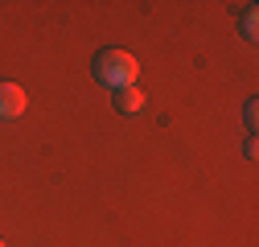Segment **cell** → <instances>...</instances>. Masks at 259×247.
<instances>
[{
    "instance_id": "obj_1",
    "label": "cell",
    "mask_w": 259,
    "mask_h": 247,
    "mask_svg": "<svg viewBox=\"0 0 259 247\" xmlns=\"http://www.w3.org/2000/svg\"><path fill=\"white\" fill-rule=\"evenodd\" d=\"M136 74H140V62L127 54V50H103L95 58V78L111 91H123V87H136Z\"/></svg>"
},
{
    "instance_id": "obj_2",
    "label": "cell",
    "mask_w": 259,
    "mask_h": 247,
    "mask_svg": "<svg viewBox=\"0 0 259 247\" xmlns=\"http://www.w3.org/2000/svg\"><path fill=\"white\" fill-rule=\"evenodd\" d=\"M25 115V91L17 83H0V119Z\"/></svg>"
},
{
    "instance_id": "obj_3",
    "label": "cell",
    "mask_w": 259,
    "mask_h": 247,
    "mask_svg": "<svg viewBox=\"0 0 259 247\" xmlns=\"http://www.w3.org/2000/svg\"><path fill=\"white\" fill-rule=\"evenodd\" d=\"M115 107H119L123 115H136V111L144 107V95H140V87H123V91H115Z\"/></svg>"
},
{
    "instance_id": "obj_4",
    "label": "cell",
    "mask_w": 259,
    "mask_h": 247,
    "mask_svg": "<svg viewBox=\"0 0 259 247\" xmlns=\"http://www.w3.org/2000/svg\"><path fill=\"white\" fill-rule=\"evenodd\" d=\"M255 9H247V17H243V33H247V42H255Z\"/></svg>"
},
{
    "instance_id": "obj_5",
    "label": "cell",
    "mask_w": 259,
    "mask_h": 247,
    "mask_svg": "<svg viewBox=\"0 0 259 247\" xmlns=\"http://www.w3.org/2000/svg\"><path fill=\"white\" fill-rule=\"evenodd\" d=\"M0 247H5V239H0Z\"/></svg>"
}]
</instances>
